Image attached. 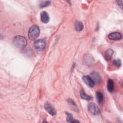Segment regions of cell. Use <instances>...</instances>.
Masks as SVG:
<instances>
[{
	"label": "cell",
	"mask_w": 123,
	"mask_h": 123,
	"mask_svg": "<svg viewBox=\"0 0 123 123\" xmlns=\"http://www.w3.org/2000/svg\"><path fill=\"white\" fill-rule=\"evenodd\" d=\"M12 43L16 48L23 49L27 45V40L23 36H17L13 38Z\"/></svg>",
	"instance_id": "obj_1"
},
{
	"label": "cell",
	"mask_w": 123,
	"mask_h": 123,
	"mask_svg": "<svg viewBox=\"0 0 123 123\" xmlns=\"http://www.w3.org/2000/svg\"><path fill=\"white\" fill-rule=\"evenodd\" d=\"M40 34V29L38 26L33 25L29 29L28 36L29 39L34 40L37 38Z\"/></svg>",
	"instance_id": "obj_2"
},
{
	"label": "cell",
	"mask_w": 123,
	"mask_h": 123,
	"mask_svg": "<svg viewBox=\"0 0 123 123\" xmlns=\"http://www.w3.org/2000/svg\"><path fill=\"white\" fill-rule=\"evenodd\" d=\"M46 45V41L43 39L37 40L34 43L35 49L38 51H42L45 48Z\"/></svg>",
	"instance_id": "obj_3"
},
{
	"label": "cell",
	"mask_w": 123,
	"mask_h": 123,
	"mask_svg": "<svg viewBox=\"0 0 123 123\" xmlns=\"http://www.w3.org/2000/svg\"><path fill=\"white\" fill-rule=\"evenodd\" d=\"M88 110L93 115H98L100 113V110L98 107L94 103H90L88 104Z\"/></svg>",
	"instance_id": "obj_4"
},
{
	"label": "cell",
	"mask_w": 123,
	"mask_h": 123,
	"mask_svg": "<svg viewBox=\"0 0 123 123\" xmlns=\"http://www.w3.org/2000/svg\"><path fill=\"white\" fill-rule=\"evenodd\" d=\"M44 108L45 110L50 114L54 116L56 114V111L54 107L49 102H46L44 104Z\"/></svg>",
	"instance_id": "obj_5"
},
{
	"label": "cell",
	"mask_w": 123,
	"mask_h": 123,
	"mask_svg": "<svg viewBox=\"0 0 123 123\" xmlns=\"http://www.w3.org/2000/svg\"><path fill=\"white\" fill-rule=\"evenodd\" d=\"M82 79H83V81L88 86H89L90 87H93L95 85V83L94 82V81H93L92 78L88 75L83 76L82 77Z\"/></svg>",
	"instance_id": "obj_6"
},
{
	"label": "cell",
	"mask_w": 123,
	"mask_h": 123,
	"mask_svg": "<svg viewBox=\"0 0 123 123\" xmlns=\"http://www.w3.org/2000/svg\"><path fill=\"white\" fill-rule=\"evenodd\" d=\"M108 38L112 40H119L122 38V35L118 32H112L108 35Z\"/></svg>",
	"instance_id": "obj_7"
},
{
	"label": "cell",
	"mask_w": 123,
	"mask_h": 123,
	"mask_svg": "<svg viewBox=\"0 0 123 123\" xmlns=\"http://www.w3.org/2000/svg\"><path fill=\"white\" fill-rule=\"evenodd\" d=\"M40 19L41 21L45 24L48 23L49 21V14L45 11H43L40 13Z\"/></svg>",
	"instance_id": "obj_8"
},
{
	"label": "cell",
	"mask_w": 123,
	"mask_h": 123,
	"mask_svg": "<svg viewBox=\"0 0 123 123\" xmlns=\"http://www.w3.org/2000/svg\"><path fill=\"white\" fill-rule=\"evenodd\" d=\"M113 54V51L111 49H107L104 54V58L107 61H109L111 60V57Z\"/></svg>",
	"instance_id": "obj_9"
},
{
	"label": "cell",
	"mask_w": 123,
	"mask_h": 123,
	"mask_svg": "<svg viewBox=\"0 0 123 123\" xmlns=\"http://www.w3.org/2000/svg\"><path fill=\"white\" fill-rule=\"evenodd\" d=\"M91 76H92V78L94 80L93 81H94V82L96 83H98L99 84L100 81H101V78H100V76L99 75V74H98V73H97V72H93L91 73Z\"/></svg>",
	"instance_id": "obj_10"
},
{
	"label": "cell",
	"mask_w": 123,
	"mask_h": 123,
	"mask_svg": "<svg viewBox=\"0 0 123 123\" xmlns=\"http://www.w3.org/2000/svg\"><path fill=\"white\" fill-rule=\"evenodd\" d=\"M96 96L97 100L98 103H99V104H101L103 102L104 96L103 93L101 91H97L96 93Z\"/></svg>",
	"instance_id": "obj_11"
},
{
	"label": "cell",
	"mask_w": 123,
	"mask_h": 123,
	"mask_svg": "<svg viewBox=\"0 0 123 123\" xmlns=\"http://www.w3.org/2000/svg\"><path fill=\"white\" fill-rule=\"evenodd\" d=\"M107 89L110 92H112L114 89V83L112 80L109 79L107 82Z\"/></svg>",
	"instance_id": "obj_12"
},
{
	"label": "cell",
	"mask_w": 123,
	"mask_h": 123,
	"mask_svg": "<svg viewBox=\"0 0 123 123\" xmlns=\"http://www.w3.org/2000/svg\"><path fill=\"white\" fill-rule=\"evenodd\" d=\"M74 27H75V29L77 31L80 32V31H81L83 29L84 25L82 22H81L80 21H77L75 23Z\"/></svg>",
	"instance_id": "obj_13"
},
{
	"label": "cell",
	"mask_w": 123,
	"mask_h": 123,
	"mask_svg": "<svg viewBox=\"0 0 123 123\" xmlns=\"http://www.w3.org/2000/svg\"><path fill=\"white\" fill-rule=\"evenodd\" d=\"M80 96L82 98L87 100H90L92 98L90 96L87 95L83 90H81L80 91Z\"/></svg>",
	"instance_id": "obj_14"
},
{
	"label": "cell",
	"mask_w": 123,
	"mask_h": 123,
	"mask_svg": "<svg viewBox=\"0 0 123 123\" xmlns=\"http://www.w3.org/2000/svg\"><path fill=\"white\" fill-rule=\"evenodd\" d=\"M67 101H68V103H69L72 107H73V108H74V111H75L76 112H77V111H78V109L77 106H76L75 103L74 102V101L73 99L69 98V99H68L67 100Z\"/></svg>",
	"instance_id": "obj_15"
},
{
	"label": "cell",
	"mask_w": 123,
	"mask_h": 123,
	"mask_svg": "<svg viewBox=\"0 0 123 123\" xmlns=\"http://www.w3.org/2000/svg\"><path fill=\"white\" fill-rule=\"evenodd\" d=\"M66 114L67 115V118H66V120L69 123H72L73 121V116L72 114L69 112H66Z\"/></svg>",
	"instance_id": "obj_16"
},
{
	"label": "cell",
	"mask_w": 123,
	"mask_h": 123,
	"mask_svg": "<svg viewBox=\"0 0 123 123\" xmlns=\"http://www.w3.org/2000/svg\"><path fill=\"white\" fill-rule=\"evenodd\" d=\"M113 64L114 65L117 67H120L121 66V61L120 59H117L113 61Z\"/></svg>",
	"instance_id": "obj_17"
},
{
	"label": "cell",
	"mask_w": 123,
	"mask_h": 123,
	"mask_svg": "<svg viewBox=\"0 0 123 123\" xmlns=\"http://www.w3.org/2000/svg\"><path fill=\"white\" fill-rule=\"evenodd\" d=\"M50 3V1H43L42 3H41L40 4V7L41 8L47 7L48 6H49Z\"/></svg>",
	"instance_id": "obj_18"
}]
</instances>
